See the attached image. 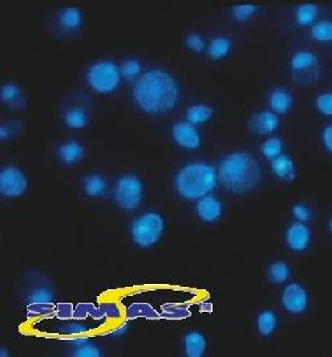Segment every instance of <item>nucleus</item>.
<instances>
[{"label":"nucleus","mask_w":332,"mask_h":357,"mask_svg":"<svg viewBox=\"0 0 332 357\" xmlns=\"http://www.w3.org/2000/svg\"><path fill=\"white\" fill-rule=\"evenodd\" d=\"M132 97L146 114H164L174 109L180 100V85L167 70L149 69L133 85Z\"/></svg>","instance_id":"1"},{"label":"nucleus","mask_w":332,"mask_h":357,"mask_svg":"<svg viewBox=\"0 0 332 357\" xmlns=\"http://www.w3.org/2000/svg\"><path fill=\"white\" fill-rule=\"evenodd\" d=\"M217 176L226 192L239 195L252 192L261 183L262 167L248 151H233L220 161Z\"/></svg>","instance_id":"2"},{"label":"nucleus","mask_w":332,"mask_h":357,"mask_svg":"<svg viewBox=\"0 0 332 357\" xmlns=\"http://www.w3.org/2000/svg\"><path fill=\"white\" fill-rule=\"evenodd\" d=\"M218 185L217 169L206 162H190L181 167L174 178V189L185 201H198Z\"/></svg>","instance_id":"3"},{"label":"nucleus","mask_w":332,"mask_h":357,"mask_svg":"<svg viewBox=\"0 0 332 357\" xmlns=\"http://www.w3.org/2000/svg\"><path fill=\"white\" fill-rule=\"evenodd\" d=\"M121 79L120 67L108 60L93 63L85 73V82L88 86L98 95L113 93L120 86Z\"/></svg>","instance_id":"4"},{"label":"nucleus","mask_w":332,"mask_h":357,"mask_svg":"<svg viewBox=\"0 0 332 357\" xmlns=\"http://www.w3.org/2000/svg\"><path fill=\"white\" fill-rule=\"evenodd\" d=\"M165 230L164 218L157 213H145L130 226L133 242L141 248H151L158 243Z\"/></svg>","instance_id":"5"},{"label":"nucleus","mask_w":332,"mask_h":357,"mask_svg":"<svg viewBox=\"0 0 332 357\" xmlns=\"http://www.w3.org/2000/svg\"><path fill=\"white\" fill-rule=\"evenodd\" d=\"M291 77L298 85L318 83L322 76V66L318 56L308 50L294 52L290 57Z\"/></svg>","instance_id":"6"},{"label":"nucleus","mask_w":332,"mask_h":357,"mask_svg":"<svg viewBox=\"0 0 332 357\" xmlns=\"http://www.w3.org/2000/svg\"><path fill=\"white\" fill-rule=\"evenodd\" d=\"M114 201L125 211L137 210L144 197L142 181L135 174H125L116 181Z\"/></svg>","instance_id":"7"},{"label":"nucleus","mask_w":332,"mask_h":357,"mask_svg":"<svg viewBox=\"0 0 332 357\" xmlns=\"http://www.w3.org/2000/svg\"><path fill=\"white\" fill-rule=\"evenodd\" d=\"M27 177L16 166H6L0 172V194L4 198L22 197L27 190Z\"/></svg>","instance_id":"8"},{"label":"nucleus","mask_w":332,"mask_h":357,"mask_svg":"<svg viewBox=\"0 0 332 357\" xmlns=\"http://www.w3.org/2000/svg\"><path fill=\"white\" fill-rule=\"evenodd\" d=\"M280 303L291 315H301L308 308V292L302 284L290 283L283 289Z\"/></svg>","instance_id":"9"},{"label":"nucleus","mask_w":332,"mask_h":357,"mask_svg":"<svg viewBox=\"0 0 332 357\" xmlns=\"http://www.w3.org/2000/svg\"><path fill=\"white\" fill-rule=\"evenodd\" d=\"M172 137L180 148L186 151H197L202 144L197 126L188 121H180L173 125Z\"/></svg>","instance_id":"10"},{"label":"nucleus","mask_w":332,"mask_h":357,"mask_svg":"<svg viewBox=\"0 0 332 357\" xmlns=\"http://www.w3.org/2000/svg\"><path fill=\"white\" fill-rule=\"evenodd\" d=\"M311 239H312V234H311V229L307 226V223L296 222V220L291 223L285 233L286 246L294 252L305 251L311 245Z\"/></svg>","instance_id":"11"},{"label":"nucleus","mask_w":332,"mask_h":357,"mask_svg":"<svg viewBox=\"0 0 332 357\" xmlns=\"http://www.w3.org/2000/svg\"><path fill=\"white\" fill-rule=\"evenodd\" d=\"M279 116L271 110H261L254 113L248 121L250 132L255 136H269L279 129Z\"/></svg>","instance_id":"12"},{"label":"nucleus","mask_w":332,"mask_h":357,"mask_svg":"<svg viewBox=\"0 0 332 357\" xmlns=\"http://www.w3.org/2000/svg\"><path fill=\"white\" fill-rule=\"evenodd\" d=\"M195 214L204 223H217L223 215V204L217 197L209 194L197 201Z\"/></svg>","instance_id":"13"},{"label":"nucleus","mask_w":332,"mask_h":357,"mask_svg":"<svg viewBox=\"0 0 332 357\" xmlns=\"http://www.w3.org/2000/svg\"><path fill=\"white\" fill-rule=\"evenodd\" d=\"M267 104L271 112H274L278 116H283L290 112L294 104V98L289 89L277 86L270 91L267 96Z\"/></svg>","instance_id":"14"},{"label":"nucleus","mask_w":332,"mask_h":357,"mask_svg":"<svg viewBox=\"0 0 332 357\" xmlns=\"http://www.w3.org/2000/svg\"><path fill=\"white\" fill-rule=\"evenodd\" d=\"M270 167L271 173L283 182H292L296 178V167L292 158L287 154H280L279 157L270 161Z\"/></svg>","instance_id":"15"},{"label":"nucleus","mask_w":332,"mask_h":357,"mask_svg":"<svg viewBox=\"0 0 332 357\" xmlns=\"http://www.w3.org/2000/svg\"><path fill=\"white\" fill-rule=\"evenodd\" d=\"M208 340L206 337L198 332L192 331L183 336V351L188 357H202L206 352Z\"/></svg>","instance_id":"16"},{"label":"nucleus","mask_w":332,"mask_h":357,"mask_svg":"<svg viewBox=\"0 0 332 357\" xmlns=\"http://www.w3.org/2000/svg\"><path fill=\"white\" fill-rule=\"evenodd\" d=\"M57 157L66 165H75L83 160L85 148L77 141H68L57 148Z\"/></svg>","instance_id":"17"},{"label":"nucleus","mask_w":332,"mask_h":357,"mask_svg":"<svg viewBox=\"0 0 332 357\" xmlns=\"http://www.w3.org/2000/svg\"><path fill=\"white\" fill-rule=\"evenodd\" d=\"M0 100L8 108L13 109H23L26 108V98L22 89L14 83L4 84L0 88Z\"/></svg>","instance_id":"18"},{"label":"nucleus","mask_w":332,"mask_h":357,"mask_svg":"<svg viewBox=\"0 0 332 357\" xmlns=\"http://www.w3.org/2000/svg\"><path fill=\"white\" fill-rule=\"evenodd\" d=\"M233 48V40L227 36H216L208 44L206 55L210 60L218 61L230 54Z\"/></svg>","instance_id":"19"},{"label":"nucleus","mask_w":332,"mask_h":357,"mask_svg":"<svg viewBox=\"0 0 332 357\" xmlns=\"http://www.w3.org/2000/svg\"><path fill=\"white\" fill-rule=\"evenodd\" d=\"M57 23L64 31H77L83 24V15L79 8L68 7L57 15Z\"/></svg>","instance_id":"20"},{"label":"nucleus","mask_w":332,"mask_h":357,"mask_svg":"<svg viewBox=\"0 0 332 357\" xmlns=\"http://www.w3.org/2000/svg\"><path fill=\"white\" fill-rule=\"evenodd\" d=\"M214 114V108L208 104H193L186 109V121L190 124H206Z\"/></svg>","instance_id":"21"},{"label":"nucleus","mask_w":332,"mask_h":357,"mask_svg":"<svg viewBox=\"0 0 332 357\" xmlns=\"http://www.w3.org/2000/svg\"><path fill=\"white\" fill-rule=\"evenodd\" d=\"M319 13L320 10L317 4H312V3L301 4L295 10V22L301 27H312L317 23Z\"/></svg>","instance_id":"22"},{"label":"nucleus","mask_w":332,"mask_h":357,"mask_svg":"<svg viewBox=\"0 0 332 357\" xmlns=\"http://www.w3.org/2000/svg\"><path fill=\"white\" fill-rule=\"evenodd\" d=\"M291 275L290 266L283 261H273L267 267V280L271 284H283Z\"/></svg>","instance_id":"23"},{"label":"nucleus","mask_w":332,"mask_h":357,"mask_svg":"<svg viewBox=\"0 0 332 357\" xmlns=\"http://www.w3.org/2000/svg\"><path fill=\"white\" fill-rule=\"evenodd\" d=\"M107 179L98 174H92L83 179V189L85 195L91 198H98L107 192Z\"/></svg>","instance_id":"24"},{"label":"nucleus","mask_w":332,"mask_h":357,"mask_svg":"<svg viewBox=\"0 0 332 357\" xmlns=\"http://www.w3.org/2000/svg\"><path fill=\"white\" fill-rule=\"evenodd\" d=\"M278 327V316L274 311L266 310L257 317V330L261 336L269 337L273 335Z\"/></svg>","instance_id":"25"},{"label":"nucleus","mask_w":332,"mask_h":357,"mask_svg":"<svg viewBox=\"0 0 332 357\" xmlns=\"http://www.w3.org/2000/svg\"><path fill=\"white\" fill-rule=\"evenodd\" d=\"M63 121L70 129H83L88 125V114L82 107H73L63 113Z\"/></svg>","instance_id":"26"},{"label":"nucleus","mask_w":332,"mask_h":357,"mask_svg":"<svg viewBox=\"0 0 332 357\" xmlns=\"http://www.w3.org/2000/svg\"><path fill=\"white\" fill-rule=\"evenodd\" d=\"M310 36L315 42L329 44L332 43V20H319L310 31Z\"/></svg>","instance_id":"27"},{"label":"nucleus","mask_w":332,"mask_h":357,"mask_svg":"<svg viewBox=\"0 0 332 357\" xmlns=\"http://www.w3.org/2000/svg\"><path fill=\"white\" fill-rule=\"evenodd\" d=\"M259 151L267 161H273L274 158L283 154V142L279 137L267 138L261 144Z\"/></svg>","instance_id":"28"},{"label":"nucleus","mask_w":332,"mask_h":357,"mask_svg":"<svg viewBox=\"0 0 332 357\" xmlns=\"http://www.w3.org/2000/svg\"><path fill=\"white\" fill-rule=\"evenodd\" d=\"M141 70H142L141 63L136 59H128L120 66L121 77L125 79L126 82H135L136 83L139 80V76L142 75Z\"/></svg>","instance_id":"29"},{"label":"nucleus","mask_w":332,"mask_h":357,"mask_svg":"<svg viewBox=\"0 0 332 357\" xmlns=\"http://www.w3.org/2000/svg\"><path fill=\"white\" fill-rule=\"evenodd\" d=\"M258 13V7L254 4H241L232 8V16L238 23H243Z\"/></svg>","instance_id":"30"},{"label":"nucleus","mask_w":332,"mask_h":357,"mask_svg":"<svg viewBox=\"0 0 332 357\" xmlns=\"http://www.w3.org/2000/svg\"><path fill=\"white\" fill-rule=\"evenodd\" d=\"M291 214L294 217V220L296 222H302V223H308L314 218V211L312 208L305 205L303 202L295 204L291 208Z\"/></svg>","instance_id":"31"},{"label":"nucleus","mask_w":332,"mask_h":357,"mask_svg":"<svg viewBox=\"0 0 332 357\" xmlns=\"http://www.w3.org/2000/svg\"><path fill=\"white\" fill-rule=\"evenodd\" d=\"M315 108L322 116L332 117V92H322L315 98Z\"/></svg>","instance_id":"32"},{"label":"nucleus","mask_w":332,"mask_h":357,"mask_svg":"<svg viewBox=\"0 0 332 357\" xmlns=\"http://www.w3.org/2000/svg\"><path fill=\"white\" fill-rule=\"evenodd\" d=\"M103 355L101 349L92 343H85L79 347H75V349L72 351V356L73 357H100Z\"/></svg>","instance_id":"33"},{"label":"nucleus","mask_w":332,"mask_h":357,"mask_svg":"<svg viewBox=\"0 0 332 357\" xmlns=\"http://www.w3.org/2000/svg\"><path fill=\"white\" fill-rule=\"evenodd\" d=\"M185 44H186V47H188L190 51H193L195 54H202V52H205L206 48H208L205 39H204L201 35H198V33H190V35H188L186 39H185Z\"/></svg>","instance_id":"34"},{"label":"nucleus","mask_w":332,"mask_h":357,"mask_svg":"<svg viewBox=\"0 0 332 357\" xmlns=\"http://www.w3.org/2000/svg\"><path fill=\"white\" fill-rule=\"evenodd\" d=\"M29 302L32 304H51L54 302V294L48 289H33L32 294L29 295Z\"/></svg>","instance_id":"35"},{"label":"nucleus","mask_w":332,"mask_h":357,"mask_svg":"<svg viewBox=\"0 0 332 357\" xmlns=\"http://www.w3.org/2000/svg\"><path fill=\"white\" fill-rule=\"evenodd\" d=\"M320 139H322V144L326 148V151L332 155V124L324 126V129L322 130V135H320Z\"/></svg>","instance_id":"36"},{"label":"nucleus","mask_w":332,"mask_h":357,"mask_svg":"<svg viewBox=\"0 0 332 357\" xmlns=\"http://www.w3.org/2000/svg\"><path fill=\"white\" fill-rule=\"evenodd\" d=\"M13 129H15V124L1 125V128H0V139L1 141H8L10 138L14 137L15 132Z\"/></svg>","instance_id":"37"},{"label":"nucleus","mask_w":332,"mask_h":357,"mask_svg":"<svg viewBox=\"0 0 332 357\" xmlns=\"http://www.w3.org/2000/svg\"><path fill=\"white\" fill-rule=\"evenodd\" d=\"M327 227H329V231L332 234V214L330 220H329V223H327Z\"/></svg>","instance_id":"38"},{"label":"nucleus","mask_w":332,"mask_h":357,"mask_svg":"<svg viewBox=\"0 0 332 357\" xmlns=\"http://www.w3.org/2000/svg\"><path fill=\"white\" fill-rule=\"evenodd\" d=\"M0 356H1V357L8 356V354H7V352H6V349H4V348H1V352H0Z\"/></svg>","instance_id":"39"}]
</instances>
